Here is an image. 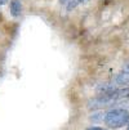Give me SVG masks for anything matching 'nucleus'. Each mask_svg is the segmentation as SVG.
I'll return each instance as SVG.
<instances>
[{
  "label": "nucleus",
  "instance_id": "0eeeda50",
  "mask_svg": "<svg viewBox=\"0 0 129 130\" xmlns=\"http://www.w3.org/2000/svg\"><path fill=\"white\" fill-rule=\"evenodd\" d=\"M7 3H8V0H0V5H4Z\"/></svg>",
  "mask_w": 129,
  "mask_h": 130
},
{
  "label": "nucleus",
  "instance_id": "7ed1b4c3",
  "mask_svg": "<svg viewBox=\"0 0 129 130\" xmlns=\"http://www.w3.org/2000/svg\"><path fill=\"white\" fill-rule=\"evenodd\" d=\"M9 10H10V14H12L13 17L21 15V12H22V4H21L20 0H10Z\"/></svg>",
  "mask_w": 129,
  "mask_h": 130
},
{
  "label": "nucleus",
  "instance_id": "6e6552de",
  "mask_svg": "<svg viewBox=\"0 0 129 130\" xmlns=\"http://www.w3.org/2000/svg\"><path fill=\"white\" fill-rule=\"evenodd\" d=\"M79 2H80V3H84V2H87V0H79Z\"/></svg>",
  "mask_w": 129,
  "mask_h": 130
},
{
  "label": "nucleus",
  "instance_id": "f257e3e1",
  "mask_svg": "<svg viewBox=\"0 0 129 130\" xmlns=\"http://www.w3.org/2000/svg\"><path fill=\"white\" fill-rule=\"evenodd\" d=\"M129 121V112L124 108H114L105 113V124L108 127L119 129Z\"/></svg>",
  "mask_w": 129,
  "mask_h": 130
},
{
  "label": "nucleus",
  "instance_id": "1a4fd4ad",
  "mask_svg": "<svg viewBox=\"0 0 129 130\" xmlns=\"http://www.w3.org/2000/svg\"><path fill=\"white\" fill-rule=\"evenodd\" d=\"M126 130H129V125H128V129H126Z\"/></svg>",
  "mask_w": 129,
  "mask_h": 130
},
{
  "label": "nucleus",
  "instance_id": "423d86ee",
  "mask_svg": "<svg viewBox=\"0 0 129 130\" xmlns=\"http://www.w3.org/2000/svg\"><path fill=\"white\" fill-rule=\"evenodd\" d=\"M87 130H107V129H103V127H97V126H93V127H88Z\"/></svg>",
  "mask_w": 129,
  "mask_h": 130
},
{
  "label": "nucleus",
  "instance_id": "f03ea898",
  "mask_svg": "<svg viewBox=\"0 0 129 130\" xmlns=\"http://www.w3.org/2000/svg\"><path fill=\"white\" fill-rule=\"evenodd\" d=\"M115 101L110 95H99L97 98H93L88 102V108L90 109H97L102 107H114Z\"/></svg>",
  "mask_w": 129,
  "mask_h": 130
},
{
  "label": "nucleus",
  "instance_id": "39448f33",
  "mask_svg": "<svg viewBox=\"0 0 129 130\" xmlns=\"http://www.w3.org/2000/svg\"><path fill=\"white\" fill-rule=\"evenodd\" d=\"M103 119H105V113H103V112H101V111H99V112H96V113H93V115H92V116L89 117V120H90V121H93V122L102 121Z\"/></svg>",
  "mask_w": 129,
  "mask_h": 130
},
{
  "label": "nucleus",
  "instance_id": "20e7f679",
  "mask_svg": "<svg viewBox=\"0 0 129 130\" xmlns=\"http://www.w3.org/2000/svg\"><path fill=\"white\" fill-rule=\"evenodd\" d=\"M115 83L120 86H128L129 85V72L121 71L120 73H118V76L115 77Z\"/></svg>",
  "mask_w": 129,
  "mask_h": 130
}]
</instances>
